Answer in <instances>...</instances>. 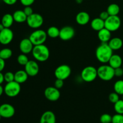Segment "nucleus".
Instances as JSON below:
<instances>
[{
  "instance_id": "09e8293b",
  "label": "nucleus",
  "mask_w": 123,
  "mask_h": 123,
  "mask_svg": "<svg viewBox=\"0 0 123 123\" xmlns=\"http://www.w3.org/2000/svg\"><path fill=\"white\" fill-rule=\"evenodd\" d=\"M122 67H123V65H122Z\"/></svg>"
},
{
  "instance_id": "f257e3e1",
  "label": "nucleus",
  "mask_w": 123,
  "mask_h": 123,
  "mask_svg": "<svg viewBox=\"0 0 123 123\" xmlns=\"http://www.w3.org/2000/svg\"><path fill=\"white\" fill-rule=\"evenodd\" d=\"M113 55V50L110 48L108 43H102L96 50V56L100 62L103 64L109 62Z\"/></svg>"
},
{
  "instance_id": "2f4dec72",
  "label": "nucleus",
  "mask_w": 123,
  "mask_h": 123,
  "mask_svg": "<svg viewBox=\"0 0 123 123\" xmlns=\"http://www.w3.org/2000/svg\"><path fill=\"white\" fill-rule=\"evenodd\" d=\"M108 98H109V100L110 101L111 103L115 104L116 102H117L118 101L120 100V95L115 92H111V93L109 95V97H108Z\"/></svg>"
},
{
  "instance_id": "aec40b11",
  "label": "nucleus",
  "mask_w": 123,
  "mask_h": 123,
  "mask_svg": "<svg viewBox=\"0 0 123 123\" xmlns=\"http://www.w3.org/2000/svg\"><path fill=\"white\" fill-rule=\"evenodd\" d=\"M28 76V74L25 70H20L14 73V80L20 84H23L27 80Z\"/></svg>"
},
{
  "instance_id": "c9c22d12",
  "label": "nucleus",
  "mask_w": 123,
  "mask_h": 123,
  "mask_svg": "<svg viewBox=\"0 0 123 123\" xmlns=\"http://www.w3.org/2000/svg\"><path fill=\"white\" fill-rule=\"evenodd\" d=\"M115 72V76L116 77H121L123 76V68L122 67H118L114 69Z\"/></svg>"
},
{
  "instance_id": "ddd939ff",
  "label": "nucleus",
  "mask_w": 123,
  "mask_h": 123,
  "mask_svg": "<svg viewBox=\"0 0 123 123\" xmlns=\"http://www.w3.org/2000/svg\"><path fill=\"white\" fill-rule=\"evenodd\" d=\"M75 34V31L72 26H66L62 27L60 31L59 37L62 40H70L73 38Z\"/></svg>"
},
{
  "instance_id": "6ab92c4d",
  "label": "nucleus",
  "mask_w": 123,
  "mask_h": 123,
  "mask_svg": "<svg viewBox=\"0 0 123 123\" xmlns=\"http://www.w3.org/2000/svg\"><path fill=\"white\" fill-rule=\"evenodd\" d=\"M109 65L114 69L118 67H122L123 61L122 58L117 54H113L109 61Z\"/></svg>"
},
{
  "instance_id": "473e14b6",
  "label": "nucleus",
  "mask_w": 123,
  "mask_h": 123,
  "mask_svg": "<svg viewBox=\"0 0 123 123\" xmlns=\"http://www.w3.org/2000/svg\"><path fill=\"white\" fill-rule=\"evenodd\" d=\"M4 81L7 83L14 80V74L11 72H8L5 73L4 74Z\"/></svg>"
},
{
  "instance_id": "a211bd4d",
  "label": "nucleus",
  "mask_w": 123,
  "mask_h": 123,
  "mask_svg": "<svg viewBox=\"0 0 123 123\" xmlns=\"http://www.w3.org/2000/svg\"><path fill=\"white\" fill-rule=\"evenodd\" d=\"M98 38L102 43H108L111 38V32L106 28L98 31Z\"/></svg>"
},
{
  "instance_id": "9b49d317",
  "label": "nucleus",
  "mask_w": 123,
  "mask_h": 123,
  "mask_svg": "<svg viewBox=\"0 0 123 123\" xmlns=\"http://www.w3.org/2000/svg\"><path fill=\"white\" fill-rule=\"evenodd\" d=\"M44 96L50 102H56L60 98L61 93L59 89L55 86H49L44 90Z\"/></svg>"
},
{
  "instance_id": "c85d7f7f",
  "label": "nucleus",
  "mask_w": 123,
  "mask_h": 123,
  "mask_svg": "<svg viewBox=\"0 0 123 123\" xmlns=\"http://www.w3.org/2000/svg\"><path fill=\"white\" fill-rule=\"evenodd\" d=\"M17 61H18V64H19L20 65L25 66L29 61V60L26 54H22L18 55V58H17Z\"/></svg>"
},
{
  "instance_id": "c756f323",
  "label": "nucleus",
  "mask_w": 123,
  "mask_h": 123,
  "mask_svg": "<svg viewBox=\"0 0 123 123\" xmlns=\"http://www.w3.org/2000/svg\"><path fill=\"white\" fill-rule=\"evenodd\" d=\"M114 110L117 114H123V100H119L114 104Z\"/></svg>"
},
{
  "instance_id": "39448f33",
  "label": "nucleus",
  "mask_w": 123,
  "mask_h": 123,
  "mask_svg": "<svg viewBox=\"0 0 123 123\" xmlns=\"http://www.w3.org/2000/svg\"><path fill=\"white\" fill-rule=\"evenodd\" d=\"M81 78L84 82H91L96 80L98 77L97 76V68L94 66H86L82 70Z\"/></svg>"
},
{
  "instance_id": "f03ea898",
  "label": "nucleus",
  "mask_w": 123,
  "mask_h": 123,
  "mask_svg": "<svg viewBox=\"0 0 123 123\" xmlns=\"http://www.w3.org/2000/svg\"><path fill=\"white\" fill-rule=\"evenodd\" d=\"M34 58L40 62H44L49 59L50 56L49 49L45 44L34 46L32 51Z\"/></svg>"
},
{
  "instance_id": "412c9836",
  "label": "nucleus",
  "mask_w": 123,
  "mask_h": 123,
  "mask_svg": "<svg viewBox=\"0 0 123 123\" xmlns=\"http://www.w3.org/2000/svg\"><path fill=\"white\" fill-rule=\"evenodd\" d=\"M108 43L113 50H119L122 48L123 45V40L119 37H114V38H111Z\"/></svg>"
},
{
  "instance_id": "423d86ee",
  "label": "nucleus",
  "mask_w": 123,
  "mask_h": 123,
  "mask_svg": "<svg viewBox=\"0 0 123 123\" xmlns=\"http://www.w3.org/2000/svg\"><path fill=\"white\" fill-rule=\"evenodd\" d=\"M21 90L20 84L14 81L7 83L4 88V93L9 97H15L19 94Z\"/></svg>"
},
{
  "instance_id": "49530a36",
  "label": "nucleus",
  "mask_w": 123,
  "mask_h": 123,
  "mask_svg": "<svg viewBox=\"0 0 123 123\" xmlns=\"http://www.w3.org/2000/svg\"><path fill=\"white\" fill-rule=\"evenodd\" d=\"M1 118H2V117H1V115H0V120H1Z\"/></svg>"
},
{
  "instance_id": "6e6552de",
  "label": "nucleus",
  "mask_w": 123,
  "mask_h": 123,
  "mask_svg": "<svg viewBox=\"0 0 123 123\" xmlns=\"http://www.w3.org/2000/svg\"><path fill=\"white\" fill-rule=\"evenodd\" d=\"M121 21L118 16H109V18L105 20V28L111 32L116 31L121 26Z\"/></svg>"
},
{
  "instance_id": "0eeeda50",
  "label": "nucleus",
  "mask_w": 123,
  "mask_h": 123,
  "mask_svg": "<svg viewBox=\"0 0 123 123\" xmlns=\"http://www.w3.org/2000/svg\"><path fill=\"white\" fill-rule=\"evenodd\" d=\"M26 23L28 26L32 29H38L43 25L44 19L43 16L38 13H34L27 17Z\"/></svg>"
},
{
  "instance_id": "c03bdc74",
  "label": "nucleus",
  "mask_w": 123,
  "mask_h": 123,
  "mask_svg": "<svg viewBox=\"0 0 123 123\" xmlns=\"http://www.w3.org/2000/svg\"><path fill=\"white\" fill-rule=\"evenodd\" d=\"M4 28H5V27L4 26V25H2V23H1V24H0V31H2V30H4Z\"/></svg>"
},
{
  "instance_id": "b1692460",
  "label": "nucleus",
  "mask_w": 123,
  "mask_h": 123,
  "mask_svg": "<svg viewBox=\"0 0 123 123\" xmlns=\"http://www.w3.org/2000/svg\"><path fill=\"white\" fill-rule=\"evenodd\" d=\"M13 14L7 13L2 16L1 19V23L5 28H10L14 22Z\"/></svg>"
},
{
  "instance_id": "20e7f679",
  "label": "nucleus",
  "mask_w": 123,
  "mask_h": 123,
  "mask_svg": "<svg viewBox=\"0 0 123 123\" xmlns=\"http://www.w3.org/2000/svg\"><path fill=\"white\" fill-rule=\"evenodd\" d=\"M48 37L47 32L44 30L37 29L30 34L29 38L34 46L44 44Z\"/></svg>"
},
{
  "instance_id": "4be33fe9",
  "label": "nucleus",
  "mask_w": 123,
  "mask_h": 123,
  "mask_svg": "<svg viewBox=\"0 0 123 123\" xmlns=\"http://www.w3.org/2000/svg\"><path fill=\"white\" fill-rule=\"evenodd\" d=\"M91 26L92 30L99 31L105 28V21L100 18H94L91 22Z\"/></svg>"
},
{
  "instance_id": "393cba45",
  "label": "nucleus",
  "mask_w": 123,
  "mask_h": 123,
  "mask_svg": "<svg viewBox=\"0 0 123 123\" xmlns=\"http://www.w3.org/2000/svg\"><path fill=\"white\" fill-rule=\"evenodd\" d=\"M106 11L109 16H118L120 13V8L117 4H111L108 6Z\"/></svg>"
},
{
  "instance_id": "f3484780",
  "label": "nucleus",
  "mask_w": 123,
  "mask_h": 123,
  "mask_svg": "<svg viewBox=\"0 0 123 123\" xmlns=\"http://www.w3.org/2000/svg\"><path fill=\"white\" fill-rule=\"evenodd\" d=\"M90 20V14L85 12H80L76 16V21L79 25H85L88 24Z\"/></svg>"
},
{
  "instance_id": "1a4fd4ad",
  "label": "nucleus",
  "mask_w": 123,
  "mask_h": 123,
  "mask_svg": "<svg viewBox=\"0 0 123 123\" xmlns=\"http://www.w3.org/2000/svg\"><path fill=\"white\" fill-rule=\"evenodd\" d=\"M72 73V69L68 65L62 64L56 67L55 69L54 74L56 79L61 80H66L70 76Z\"/></svg>"
},
{
  "instance_id": "bb28decb",
  "label": "nucleus",
  "mask_w": 123,
  "mask_h": 123,
  "mask_svg": "<svg viewBox=\"0 0 123 123\" xmlns=\"http://www.w3.org/2000/svg\"><path fill=\"white\" fill-rule=\"evenodd\" d=\"M13 54V52L9 48H4L0 50V58L3 60H8L10 58Z\"/></svg>"
},
{
  "instance_id": "37998d69",
  "label": "nucleus",
  "mask_w": 123,
  "mask_h": 123,
  "mask_svg": "<svg viewBox=\"0 0 123 123\" xmlns=\"http://www.w3.org/2000/svg\"><path fill=\"white\" fill-rule=\"evenodd\" d=\"M3 92H4V88L2 87V85H0V97L2 96Z\"/></svg>"
},
{
  "instance_id": "a18cd8bd",
  "label": "nucleus",
  "mask_w": 123,
  "mask_h": 123,
  "mask_svg": "<svg viewBox=\"0 0 123 123\" xmlns=\"http://www.w3.org/2000/svg\"><path fill=\"white\" fill-rule=\"evenodd\" d=\"M76 2H78V4H80L82 2V0H76Z\"/></svg>"
},
{
  "instance_id": "7c9ffc66",
  "label": "nucleus",
  "mask_w": 123,
  "mask_h": 123,
  "mask_svg": "<svg viewBox=\"0 0 123 123\" xmlns=\"http://www.w3.org/2000/svg\"><path fill=\"white\" fill-rule=\"evenodd\" d=\"M112 117L108 114H104L101 115L100 121L101 123H112Z\"/></svg>"
},
{
  "instance_id": "ea45409f",
  "label": "nucleus",
  "mask_w": 123,
  "mask_h": 123,
  "mask_svg": "<svg viewBox=\"0 0 123 123\" xmlns=\"http://www.w3.org/2000/svg\"><path fill=\"white\" fill-rule=\"evenodd\" d=\"M2 1L6 4L8 5V6H12V5L15 4L18 0H2Z\"/></svg>"
},
{
  "instance_id": "dca6fc26",
  "label": "nucleus",
  "mask_w": 123,
  "mask_h": 123,
  "mask_svg": "<svg viewBox=\"0 0 123 123\" xmlns=\"http://www.w3.org/2000/svg\"><path fill=\"white\" fill-rule=\"evenodd\" d=\"M40 123H56V117L52 111H47L42 115Z\"/></svg>"
},
{
  "instance_id": "2eb2a0df",
  "label": "nucleus",
  "mask_w": 123,
  "mask_h": 123,
  "mask_svg": "<svg viewBox=\"0 0 123 123\" xmlns=\"http://www.w3.org/2000/svg\"><path fill=\"white\" fill-rule=\"evenodd\" d=\"M34 44L29 38H25L22 40L19 43V49L22 54H28L32 52L34 48Z\"/></svg>"
},
{
  "instance_id": "cd10ccee",
  "label": "nucleus",
  "mask_w": 123,
  "mask_h": 123,
  "mask_svg": "<svg viewBox=\"0 0 123 123\" xmlns=\"http://www.w3.org/2000/svg\"><path fill=\"white\" fill-rule=\"evenodd\" d=\"M114 89L115 92L119 95H123V80H117L114 84Z\"/></svg>"
},
{
  "instance_id": "5701e85b",
  "label": "nucleus",
  "mask_w": 123,
  "mask_h": 123,
  "mask_svg": "<svg viewBox=\"0 0 123 123\" xmlns=\"http://www.w3.org/2000/svg\"><path fill=\"white\" fill-rule=\"evenodd\" d=\"M13 19L15 22L18 23H23L26 21L27 19V16L24 13V10H18L15 11L13 14Z\"/></svg>"
},
{
  "instance_id": "4c0bfd02",
  "label": "nucleus",
  "mask_w": 123,
  "mask_h": 123,
  "mask_svg": "<svg viewBox=\"0 0 123 123\" xmlns=\"http://www.w3.org/2000/svg\"><path fill=\"white\" fill-rule=\"evenodd\" d=\"M22 5L26 7V6H31L35 2V0H20Z\"/></svg>"
},
{
  "instance_id": "9d476101",
  "label": "nucleus",
  "mask_w": 123,
  "mask_h": 123,
  "mask_svg": "<svg viewBox=\"0 0 123 123\" xmlns=\"http://www.w3.org/2000/svg\"><path fill=\"white\" fill-rule=\"evenodd\" d=\"M14 37L13 31L9 28H5L0 31V43L2 45H7L12 42Z\"/></svg>"
},
{
  "instance_id": "f704fd0d",
  "label": "nucleus",
  "mask_w": 123,
  "mask_h": 123,
  "mask_svg": "<svg viewBox=\"0 0 123 123\" xmlns=\"http://www.w3.org/2000/svg\"><path fill=\"white\" fill-rule=\"evenodd\" d=\"M63 85L64 80L60 79H56V80L55 81V83H54V86L58 89L61 88L63 86Z\"/></svg>"
},
{
  "instance_id": "72a5a7b5",
  "label": "nucleus",
  "mask_w": 123,
  "mask_h": 123,
  "mask_svg": "<svg viewBox=\"0 0 123 123\" xmlns=\"http://www.w3.org/2000/svg\"><path fill=\"white\" fill-rule=\"evenodd\" d=\"M112 123H123V114H117L112 116Z\"/></svg>"
},
{
  "instance_id": "f8f14e48",
  "label": "nucleus",
  "mask_w": 123,
  "mask_h": 123,
  "mask_svg": "<svg viewBox=\"0 0 123 123\" xmlns=\"http://www.w3.org/2000/svg\"><path fill=\"white\" fill-rule=\"evenodd\" d=\"M15 109L14 107L8 103H4L0 106V115L2 118H10L14 116Z\"/></svg>"
},
{
  "instance_id": "4468645a",
  "label": "nucleus",
  "mask_w": 123,
  "mask_h": 123,
  "mask_svg": "<svg viewBox=\"0 0 123 123\" xmlns=\"http://www.w3.org/2000/svg\"><path fill=\"white\" fill-rule=\"evenodd\" d=\"M25 70L29 76H36L39 72V66L36 61L34 60H29L25 66Z\"/></svg>"
},
{
  "instance_id": "8fccbe9b",
  "label": "nucleus",
  "mask_w": 123,
  "mask_h": 123,
  "mask_svg": "<svg viewBox=\"0 0 123 123\" xmlns=\"http://www.w3.org/2000/svg\"></svg>"
},
{
  "instance_id": "58836bf2",
  "label": "nucleus",
  "mask_w": 123,
  "mask_h": 123,
  "mask_svg": "<svg viewBox=\"0 0 123 123\" xmlns=\"http://www.w3.org/2000/svg\"><path fill=\"white\" fill-rule=\"evenodd\" d=\"M109 14L107 11H104V12H101L100 14L99 15V18H100V19H102V20H104V21L106 20V19L109 18Z\"/></svg>"
},
{
  "instance_id": "7ed1b4c3",
  "label": "nucleus",
  "mask_w": 123,
  "mask_h": 123,
  "mask_svg": "<svg viewBox=\"0 0 123 123\" xmlns=\"http://www.w3.org/2000/svg\"><path fill=\"white\" fill-rule=\"evenodd\" d=\"M97 76L104 81H109L115 77L114 68L109 65H102L97 68Z\"/></svg>"
},
{
  "instance_id": "a19ab883",
  "label": "nucleus",
  "mask_w": 123,
  "mask_h": 123,
  "mask_svg": "<svg viewBox=\"0 0 123 123\" xmlns=\"http://www.w3.org/2000/svg\"><path fill=\"white\" fill-rule=\"evenodd\" d=\"M5 66H6L5 60L0 58V72H1L3 70L5 67Z\"/></svg>"
},
{
  "instance_id": "e433bc0d",
  "label": "nucleus",
  "mask_w": 123,
  "mask_h": 123,
  "mask_svg": "<svg viewBox=\"0 0 123 123\" xmlns=\"http://www.w3.org/2000/svg\"><path fill=\"white\" fill-rule=\"evenodd\" d=\"M24 12L25 13V14L27 16V17L34 13L33 10H32V7L31 6H26V7H25L24 9Z\"/></svg>"
},
{
  "instance_id": "a878e982",
  "label": "nucleus",
  "mask_w": 123,
  "mask_h": 123,
  "mask_svg": "<svg viewBox=\"0 0 123 123\" xmlns=\"http://www.w3.org/2000/svg\"><path fill=\"white\" fill-rule=\"evenodd\" d=\"M60 30H59L56 26H50L46 31L47 35L50 38H55L56 37H58L60 36Z\"/></svg>"
},
{
  "instance_id": "79ce46f5",
  "label": "nucleus",
  "mask_w": 123,
  "mask_h": 123,
  "mask_svg": "<svg viewBox=\"0 0 123 123\" xmlns=\"http://www.w3.org/2000/svg\"><path fill=\"white\" fill-rule=\"evenodd\" d=\"M4 81V75L1 72H0V85H1Z\"/></svg>"
},
{
  "instance_id": "de8ad7c7",
  "label": "nucleus",
  "mask_w": 123,
  "mask_h": 123,
  "mask_svg": "<svg viewBox=\"0 0 123 123\" xmlns=\"http://www.w3.org/2000/svg\"><path fill=\"white\" fill-rule=\"evenodd\" d=\"M122 96H123V97H122V100H123V95Z\"/></svg>"
}]
</instances>
